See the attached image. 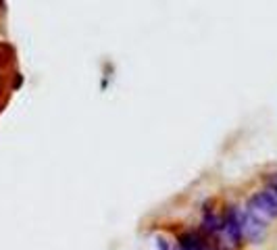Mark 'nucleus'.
<instances>
[{
	"mask_svg": "<svg viewBox=\"0 0 277 250\" xmlns=\"http://www.w3.org/2000/svg\"><path fill=\"white\" fill-rule=\"evenodd\" d=\"M221 219H223V225H221V235H223V240H227L231 246H240L242 238H244L242 221H240V208L238 206H229Z\"/></svg>",
	"mask_w": 277,
	"mask_h": 250,
	"instance_id": "2",
	"label": "nucleus"
},
{
	"mask_svg": "<svg viewBox=\"0 0 277 250\" xmlns=\"http://www.w3.org/2000/svg\"><path fill=\"white\" fill-rule=\"evenodd\" d=\"M240 221H242V233L246 240L252 244H260L267 235V223L260 215H256L250 208H240Z\"/></svg>",
	"mask_w": 277,
	"mask_h": 250,
	"instance_id": "1",
	"label": "nucleus"
},
{
	"mask_svg": "<svg viewBox=\"0 0 277 250\" xmlns=\"http://www.w3.org/2000/svg\"><path fill=\"white\" fill-rule=\"evenodd\" d=\"M248 208L260 215L262 219H275L277 217V196H273L271 192H256L252 194Z\"/></svg>",
	"mask_w": 277,
	"mask_h": 250,
	"instance_id": "3",
	"label": "nucleus"
},
{
	"mask_svg": "<svg viewBox=\"0 0 277 250\" xmlns=\"http://www.w3.org/2000/svg\"><path fill=\"white\" fill-rule=\"evenodd\" d=\"M202 225L206 231H211L213 235H221V225H223V219L219 215H215L213 211H206L202 217Z\"/></svg>",
	"mask_w": 277,
	"mask_h": 250,
	"instance_id": "5",
	"label": "nucleus"
},
{
	"mask_svg": "<svg viewBox=\"0 0 277 250\" xmlns=\"http://www.w3.org/2000/svg\"><path fill=\"white\" fill-rule=\"evenodd\" d=\"M175 250H206V244L198 233L190 231V233H182L177 238V248Z\"/></svg>",
	"mask_w": 277,
	"mask_h": 250,
	"instance_id": "4",
	"label": "nucleus"
},
{
	"mask_svg": "<svg viewBox=\"0 0 277 250\" xmlns=\"http://www.w3.org/2000/svg\"><path fill=\"white\" fill-rule=\"evenodd\" d=\"M157 248H159V250H171V246L167 244V240H163V238L157 240Z\"/></svg>",
	"mask_w": 277,
	"mask_h": 250,
	"instance_id": "7",
	"label": "nucleus"
},
{
	"mask_svg": "<svg viewBox=\"0 0 277 250\" xmlns=\"http://www.w3.org/2000/svg\"><path fill=\"white\" fill-rule=\"evenodd\" d=\"M269 192L273 194V196H277V173L273 177H269Z\"/></svg>",
	"mask_w": 277,
	"mask_h": 250,
	"instance_id": "6",
	"label": "nucleus"
}]
</instances>
